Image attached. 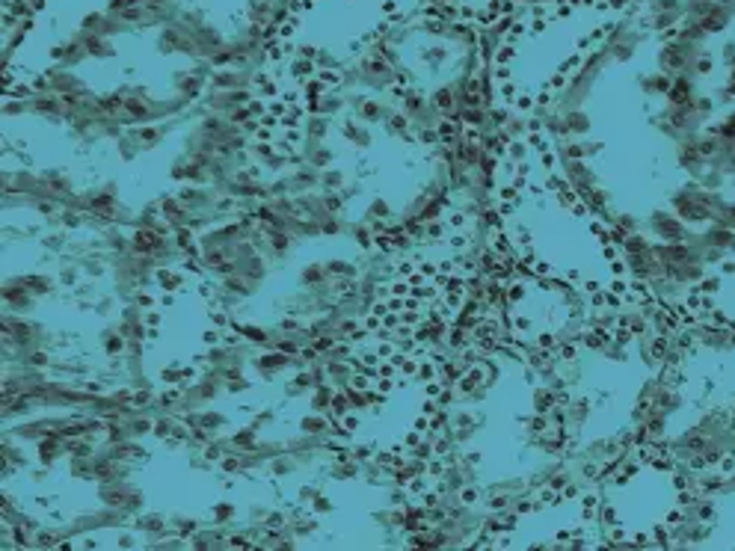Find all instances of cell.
I'll use <instances>...</instances> for the list:
<instances>
[{"label":"cell","instance_id":"cell-1","mask_svg":"<svg viewBox=\"0 0 735 551\" xmlns=\"http://www.w3.org/2000/svg\"><path fill=\"white\" fill-rule=\"evenodd\" d=\"M723 196L727 193H711V190H706L699 182H688L682 187H676L670 205L691 229H703V225L718 220V208Z\"/></svg>","mask_w":735,"mask_h":551},{"label":"cell","instance_id":"cell-2","mask_svg":"<svg viewBox=\"0 0 735 551\" xmlns=\"http://www.w3.org/2000/svg\"><path fill=\"white\" fill-rule=\"evenodd\" d=\"M718 513H720V498L715 493H685L682 504H679V516L691 519V522L715 525Z\"/></svg>","mask_w":735,"mask_h":551},{"label":"cell","instance_id":"cell-3","mask_svg":"<svg viewBox=\"0 0 735 551\" xmlns=\"http://www.w3.org/2000/svg\"><path fill=\"white\" fill-rule=\"evenodd\" d=\"M649 229L656 232L664 244H673V241H688L691 237V225H688L676 211H656L649 217Z\"/></svg>","mask_w":735,"mask_h":551},{"label":"cell","instance_id":"cell-4","mask_svg":"<svg viewBox=\"0 0 735 551\" xmlns=\"http://www.w3.org/2000/svg\"><path fill=\"white\" fill-rule=\"evenodd\" d=\"M699 24L709 30V36H720V33H727L732 24H735V4H730V0H718L715 6H711L703 18H699Z\"/></svg>","mask_w":735,"mask_h":551},{"label":"cell","instance_id":"cell-5","mask_svg":"<svg viewBox=\"0 0 735 551\" xmlns=\"http://www.w3.org/2000/svg\"><path fill=\"white\" fill-rule=\"evenodd\" d=\"M699 78H694V75H673V87H670V92H668V101H673V104H694L699 95V83H697Z\"/></svg>","mask_w":735,"mask_h":551},{"label":"cell","instance_id":"cell-6","mask_svg":"<svg viewBox=\"0 0 735 551\" xmlns=\"http://www.w3.org/2000/svg\"><path fill=\"white\" fill-rule=\"evenodd\" d=\"M699 184H703L706 190H711V193H727V187L732 184V175H727L720 170V166H715V163H709L706 166V172L697 178Z\"/></svg>","mask_w":735,"mask_h":551},{"label":"cell","instance_id":"cell-7","mask_svg":"<svg viewBox=\"0 0 735 551\" xmlns=\"http://www.w3.org/2000/svg\"><path fill=\"white\" fill-rule=\"evenodd\" d=\"M709 130H715V134L723 137V140H735V104H730L720 116L711 119Z\"/></svg>","mask_w":735,"mask_h":551},{"label":"cell","instance_id":"cell-8","mask_svg":"<svg viewBox=\"0 0 735 551\" xmlns=\"http://www.w3.org/2000/svg\"><path fill=\"white\" fill-rule=\"evenodd\" d=\"M711 163L720 166L723 172L735 178V140H723L720 142V151L715 154V161H711Z\"/></svg>","mask_w":735,"mask_h":551},{"label":"cell","instance_id":"cell-9","mask_svg":"<svg viewBox=\"0 0 735 551\" xmlns=\"http://www.w3.org/2000/svg\"><path fill=\"white\" fill-rule=\"evenodd\" d=\"M720 63H718V54H711V51H699V57H697V63H694V68H691V75L694 78H711L715 75V68H718Z\"/></svg>","mask_w":735,"mask_h":551},{"label":"cell","instance_id":"cell-10","mask_svg":"<svg viewBox=\"0 0 735 551\" xmlns=\"http://www.w3.org/2000/svg\"><path fill=\"white\" fill-rule=\"evenodd\" d=\"M718 63L723 66V68H735V39L730 36V39H720L718 42Z\"/></svg>","mask_w":735,"mask_h":551},{"label":"cell","instance_id":"cell-11","mask_svg":"<svg viewBox=\"0 0 735 551\" xmlns=\"http://www.w3.org/2000/svg\"><path fill=\"white\" fill-rule=\"evenodd\" d=\"M718 99L735 104V68H727V75H723L720 87H718Z\"/></svg>","mask_w":735,"mask_h":551},{"label":"cell","instance_id":"cell-12","mask_svg":"<svg viewBox=\"0 0 735 551\" xmlns=\"http://www.w3.org/2000/svg\"><path fill=\"white\" fill-rule=\"evenodd\" d=\"M718 220H720V223H727L730 229H735V199H727V196H723L720 208H718Z\"/></svg>","mask_w":735,"mask_h":551}]
</instances>
